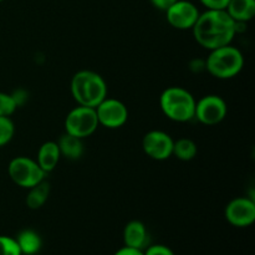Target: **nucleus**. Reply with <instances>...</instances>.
Masks as SVG:
<instances>
[{"label":"nucleus","mask_w":255,"mask_h":255,"mask_svg":"<svg viewBox=\"0 0 255 255\" xmlns=\"http://www.w3.org/2000/svg\"><path fill=\"white\" fill-rule=\"evenodd\" d=\"M115 255H144L143 252L138 251V249L129 248V247H125V248L120 249L119 252H116Z\"/></svg>","instance_id":"obj_25"},{"label":"nucleus","mask_w":255,"mask_h":255,"mask_svg":"<svg viewBox=\"0 0 255 255\" xmlns=\"http://www.w3.org/2000/svg\"><path fill=\"white\" fill-rule=\"evenodd\" d=\"M17 109L14 96L5 92H0V116L10 117Z\"/></svg>","instance_id":"obj_20"},{"label":"nucleus","mask_w":255,"mask_h":255,"mask_svg":"<svg viewBox=\"0 0 255 255\" xmlns=\"http://www.w3.org/2000/svg\"><path fill=\"white\" fill-rule=\"evenodd\" d=\"M97 120L99 125L107 127V128H120L124 126L128 119V110L122 101L117 99H105L100 102L96 107Z\"/></svg>","instance_id":"obj_8"},{"label":"nucleus","mask_w":255,"mask_h":255,"mask_svg":"<svg viewBox=\"0 0 255 255\" xmlns=\"http://www.w3.org/2000/svg\"><path fill=\"white\" fill-rule=\"evenodd\" d=\"M197 152H198V147H197L196 142L193 139L183 137V138H179L173 142V152H172V154L176 156L179 161H192L197 156Z\"/></svg>","instance_id":"obj_18"},{"label":"nucleus","mask_w":255,"mask_h":255,"mask_svg":"<svg viewBox=\"0 0 255 255\" xmlns=\"http://www.w3.org/2000/svg\"><path fill=\"white\" fill-rule=\"evenodd\" d=\"M196 41L208 50L226 46L237 34V22L226 10H208L199 14L192 27Z\"/></svg>","instance_id":"obj_1"},{"label":"nucleus","mask_w":255,"mask_h":255,"mask_svg":"<svg viewBox=\"0 0 255 255\" xmlns=\"http://www.w3.org/2000/svg\"><path fill=\"white\" fill-rule=\"evenodd\" d=\"M164 11L168 24L178 30L192 29L201 14L198 7L188 0H177Z\"/></svg>","instance_id":"obj_9"},{"label":"nucleus","mask_w":255,"mask_h":255,"mask_svg":"<svg viewBox=\"0 0 255 255\" xmlns=\"http://www.w3.org/2000/svg\"><path fill=\"white\" fill-rule=\"evenodd\" d=\"M60 158H61V153H60L57 142L46 141L40 146L37 151L36 162L41 167L42 171L47 174L56 168Z\"/></svg>","instance_id":"obj_13"},{"label":"nucleus","mask_w":255,"mask_h":255,"mask_svg":"<svg viewBox=\"0 0 255 255\" xmlns=\"http://www.w3.org/2000/svg\"><path fill=\"white\" fill-rule=\"evenodd\" d=\"M15 241L19 246L21 254L34 255L41 248V238H40L36 232L30 231V229L22 231Z\"/></svg>","instance_id":"obj_17"},{"label":"nucleus","mask_w":255,"mask_h":255,"mask_svg":"<svg viewBox=\"0 0 255 255\" xmlns=\"http://www.w3.org/2000/svg\"><path fill=\"white\" fill-rule=\"evenodd\" d=\"M149 1L152 2V5H153L154 7H157V9L159 10H163L164 11V10L168 9L173 2H176L177 0H149Z\"/></svg>","instance_id":"obj_24"},{"label":"nucleus","mask_w":255,"mask_h":255,"mask_svg":"<svg viewBox=\"0 0 255 255\" xmlns=\"http://www.w3.org/2000/svg\"><path fill=\"white\" fill-rule=\"evenodd\" d=\"M70 90L79 106L95 107L107 97V84L104 77L91 70H80L72 76Z\"/></svg>","instance_id":"obj_2"},{"label":"nucleus","mask_w":255,"mask_h":255,"mask_svg":"<svg viewBox=\"0 0 255 255\" xmlns=\"http://www.w3.org/2000/svg\"><path fill=\"white\" fill-rule=\"evenodd\" d=\"M57 146H59L61 156H65L66 158L72 159V161L79 159L82 156V153H84L82 139L79 138V137L72 136V134L66 133V132L60 137Z\"/></svg>","instance_id":"obj_15"},{"label":"nucleus","mask_w":255,"mask_h":255,"mask_svg":"<svg viewBox=\"0 0 255 255\" xmlns=\"http://www.w3.org/2000/svg\"><path fill=\"white\" fill-rule=\"evenodd\" d=\"M49 196L50 183L44 179L40 183H37L36 186L29 188V193H27L26 199H25V203L30 209H39L46 203Z\"/></svg>","instance_id":"obj_16"},{"label":"nucleus","mask_w":255,"mask_h":255,"mask_svg":"<svg viewBox=\"0 0 255 255\" xmlns=\"http://www.w3.org/2000/svg\"><path fill=\"white\" fill-rule=\"evenodd\" d=\"M208 10H226L229 0H199Z\"/></svg>","instance_id":"obj_22"},{"label":"nucleus","mask_w":255,"mask_h":255,"mask_svg":"<svg viewBox=\"0 0 255 255\" xmlns=\"http://www.w3.org/2000/svg\"><path fill=\"white\" fill-rule=\"evenodd\" d=\"M7 173L16 186L26 189L36 186L46 177V173L37 164L36 159L25 156L12 158L7 166Z\"/></svg>","instance_id":"obj_5"},{"label":"nucleus","mask_w":255,"mask_h":255,"mask_svg":"<svg viewBox=\"0 0 255 255\" xmlns=\"http://www.w3.org/2000/svg\"><path fill=\"white\" fill-rule=\"evenodd\" d=\"M162 112L174 122H188L194 119L196 99L186 89L172 86L164 90L159 97Z\"/></svg>","instance_id":"obj_3"},{"label":"nucleus","mask_w":255,"mask_h":255,"mask_svg":"<svg viewBox=\"0 0 255 255\" xmlns=\"http://www.w3.org/2000/svg\"><path fill=\"white\" fill-rule=\"evenodd\" d=\"M228 106L227 102L218 95H207L196 101L194 119L207 126H214L227 117Z\"/></svg>","instance_id":"obj_7"},{"label":"nucleus","mask_w":255,"mask_h":255,"mask_svg":"<svg viewBox=\"0 0 255 255\" xmlns=\"http://www.w3.org/2000/svg\"><path fill=\"white\" fill-rule=\"evenodd\" d=\"M15 133L14 122L10 117L0 116V147L5 146L12 139Z\"/></svg>","instance_id":"obj_19"},{"label":"nucleus","mask_w":255,"mask_h":255,"mask_svg":"<svg viewBox=\"0 0 255 255\" xmlns=\"http://www.w3.org/2000/svg\"><path fill=\"white\" fill-rule=\"evenodd\" d=\"M173 138L168 133L159 129L147 132L142 139L143 152L152 159L164 161L172 156L173 152Z\"/></svg>","instance_id":"obj_10"},{"label":"nucleus","mask_w":255,"mask_h":255,"mask_svg":"<svg viewBox=\"0 0 255 255\" xmlns=\"http://www.w3.org/2000/svg\"><path fill=\"white\" fill-rule=\"evenodd\" d=\"M226 219L234 227L244 228L255 222V203L253 199L239 197L227 204Z\"/></svg>","instance_id":"obj_11"},{"label":"nucleus","mask_w":255,"mask_h":255,"mask_svg":"<svg viewBox=\"0 0 255 255\" xmlns=\"http://www.w3.org/2000/svg\"><path fill=\"white\" fill-rule=\"evenodd\" d=\"M143 254L144 255H174L173 252H172L168 247L159 246V244H157V246L148 247L146 251V253H143Z\"/></svg>","instance_id":"obj_23"},{"label":"nucleus","mask_w":255,"mask_h":255,"mask_svg":"<svg viewBox=\"0 0 255 255\" xmlns=\"http://www.w3.org/2000/svg\"><path fill=\"white\" fill-rule=\"evenodd\" d=\"M125 247L143 251L148 247L149 236L147 232L146 226L139 221H132L125 227L124 231Z\"/></svg>","instance_id":"obj_12"},{"label":"nucleus","mask_w":255,"mask_h":255,"mask_svg":"<svg viewBox=\"0 0 255 255\" xmlns=\"http://www.w3.org/2000/svg\"><path fill=\"white\" fill-rule=\"evenodd\" d=\"M0 255H21L19 246L14 238L0 236Z\"/></svg>","instance_id":"obj_21"},{"label":"nucleus","mask_w":255,"mask_h":255,"mask_svg":"<svg viewBox=\"0 0 255 255\" xmlns=\"http://www.w3.org/2000/svg\"><path fill=\"white\" fill-rule=\"evenodd\" d=\"M99 126L96 111L92 107H75L65 119V132L81 139L91 136Z\"/></svg>","instance_id":"obj_6"},{"label":"nucleus","mask_w":255,"mask_h":255,"mask_svg":"<svg viewBox=\"0 0 255 255\" xmlns=\"http://www.w3.org/2000/svg\"><path fill=\"white\" fill-rule=\"evenodd\" d=\"M1 1H4V0H0V2H1Z\"/></svg>","instance_id":"obj_26"},{"label":"nucleus","mask_w":255,"mask_h":255,"mask_svg":"<svg viewBox=\"0 0 255 255\" xmlns=\"http://www.w3.org/2000/svg\"><path fill=\"white\" fill-rule=\"evenodd\" d=\"M226 11L236 22L246 24L255 15V0H229Z\"/></svg>","instance_id":"obj_14"},{"label":"nucleus","mask_w":255,"mask_h":255,"mask_svg":"<svg viewBox=\"0 0 255 255\" xmlns=\"http://www.w3.org/2000/svg\"><path fill=\"white\" fill-rule=\"evenodd\" d=\"M204 64L206 70L212 76L227 80L236 77L242 71L244 66V57L241 50L229 44L211 50V54Z\"/></svg>","instance_id":"obj_4"}]
</instances>
